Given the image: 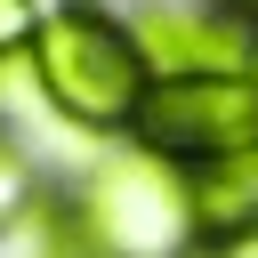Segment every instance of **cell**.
I'll use <instances>...</instances> for the list:
<instances>
[{
  "mask_svg": "<svg viewBox=\"0 0 258 258\" xmlns=\"http://www.w3.org/2000/svg\"><path fill=\"white\" fill-rule=\"evenodd\" d=\"M24 56H32L40 97H48L73 129H129L137 97L153 89L129 24H121L113 8H97V0L48 8V16L32 24V48H24Z\"/></svg>",
  "mask_w": 258,
  "mask_h": 258,
  "instance_id": "obj_1",
  "label": "cell"
},
{
  "mask_svg": "<svg viewBox=\"0 0 258 258\" xmlns=\"http://www.w3.org/2000/svg\"><path fill=\"white\" fill-rule=\"evenodd\" d=\"M32 24H40V0H0V56L32 48Z\"/></svg>",
  "mask_w": 258,
  "mask_h": 258,
  "instance_id": "obj_6",
  "label": "cell"
},
{
  "mask_svg": "<svg viewBox=\"0 0 258 258\" xmlns=\"http://www.w3.org/2000/svg\"><path fill=\"white\" fill-rule=\"evenodd\" d=\"M242 81H250V89H258V24H250V32H242Z\"/></svg>",
  "mask_w": 258,
  "mask_h": 258,
  "instance_id": "obj_9",
  "label": "cell"
},
{
  "mask_svg": "<svg viewBox=\"0 0 258 258\" xmlns=\"http://www.w3.org/2000/svg\"><path fill=\"white\" fill-rule=\"evenodd\" d=\"M185 258H258V234H226V242H194Z\"/></svg>",
  "mask_w": 258,
  "mask_h": 258,
  "instance_id": "obj_8",
  "label": "cell"
},
{
  "mask_svg": "<svg viewBox=\"0 0 258 258\" xmlns=\"http://www.w3.org/2000/svg\"><path fill=\"white\" fill-rule=\"evenodd\" d=\"M242 32L250 24L234 8H177V0H161V8H145L129 24V40H137V56H145L153 81H177V73H242Z\"/></svg>",
  "mask_w": 258,
  "mask_h": 258,
  "instance_id": "obj_4",
  "label": "cell"
},
{
  "mask_svg": "<svg viewBox=\"0 0 258 258\" xmlns=\"http://www.w3.org/2000/svg\"><path fill=\"white\" fill-rule=\"evenodd\" d=\"M16 202H24V161H16L8 145H0V218H8Z\"/></svg>",
  "mask_w": 258,
  "mask_h": 258,
  "instance_id": "obj_7",
  "label": "cell"
},
{
  "mask_svg": "<svg viewBox=\"0 0 258 258\" xmlns=\"http://www.w3.org/2000/svg\"><path fill=\"white\" fill-rule=\"evenodd\" d=\"M226 8H234V16H242V24H258V0H226Z\"/></svg>",
  "mask_w": 258,
  "mask_h": 258,
  "instance_id": "obj_10",
  "label": "cell"
},
{
  "mask_svg": "<svg viewBox=\"0 0 258 258\" xmlns=\"http://www.w3.org/2000/svg\"><path fill=\"white\" fill-rule=\"evenodd\" d=\"M185 210H194V242L258 234V145L194 169V177H185Z\"/></svg>",
  "mask_w": 258,
  "mask_h": 258,
  "instance_id": "obj_5",
  "label": "cell"
},
{
  "mask_svg": "<svg viewBox=\"0 0 258 258\" xmlns=\"http://www.w3.org/2000/svg\"><path fill=\"white\" fill-rule=\"evenodd\" d=\"M81 234L97 258H185L194 250V210H185V177L161 169L153 153L105 161L81 194Z\"/></svg>",
  "mask_w": 258,
  "mask_h": 258,
  "instance_id": "obj_3",
  "label": "cell"
},
{
  "mask_svg": "<svg viewBox=\"0 0 258 258\" xmlns=\"http://www.w3.org/2000/svg\"><path fill=\"white\" fill-rule=\"evenodd\" d=\"M129 137L161 169L194 177V169L258 145V89L242 73H177V81H153L137 97V113H129Z\"/></svg>",
  "mask_w": 258,
  "mask_h": 258,
  "instance_id": "obj_2",
  "label": "cell"
}]
</instances>
